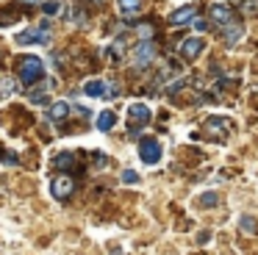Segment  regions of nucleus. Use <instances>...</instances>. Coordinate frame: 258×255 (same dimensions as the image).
<instances>
[{"mask_svg":"<svg viewBox=\"0 0 258 255\" xmlns=\"http://www.w3.org/2000/svg\"><path fill=\"white\" fill-rule=\"evenodd\" d=\"M206 131H211L214 136H228V133H230V122L222 119V116H211V119H206Z\"/></svg>","mask_w":258,"mask_h":255,"instance_id":"9d476101","label":"nucleus"},{"mask_svg":"<svg viewBox=\"0 0 258 255\" xmlns=\"http://www.w3.org/2000/svg\"><path fill=\"white\" fill-rule=\"evenodd\" d=\"M117 125V114L114 111H100V116H97V131H111V128Z\"/></svg>","mask_w":258,"mask_h":255,"instance_id":"f8f14e48","label":"nucleus"},{"mask_svg":"<svg viewBox=\"0 0 258 255\" xmlns=\"http://www.w3.org/2000/svg\"><path fill=\"white\" fill-rule=\"evenodd\" d=\"M17 78L25 86H34L36 81L45 78V64L39 55H20L17 58Z\"/></svg>","mask_w":258,"mask_h":255,"instance_id":"f257e3e1","label":"nucleus"},{"mask_svg":"<svg viewBox=\"0 0 258 255\" xmlns=\"http://www.w3.org/2000/svg\"><path fill=\"white\" fill-rule=\"evenodd\" d=\"M150 122V108H147L145 103H134L128 108V131L131 133H136V131H142V128Z\"/></svg>","mask_w":258,"mask_h":255,"instance_id":"7ed1b4c3","label":"nucleus"},{"mask_svg":"<svg viewBox=\"0 0 258 255\" xmlns=\"http://www.w3.org/2000/svg\"><path fill=\"white\" fill-rule=\"evenodd\" d=\"M139 158L145 161V164H156L158 158H161V144H158V139L153 136H145L139 142Z\"/></svg>","mask_w":258,"mask_h":255,"instance_id":"39448f33","label":"nucleus"},{"mask_svg":"<svg viewBox=\"0 0 258 255\" xmlns=\"http://www.w3.org/2000/svg\"><path fill=\"white\" fill-rule=\"evenodd\" d=\"M211 20L219 22V25H239L236 17H233V9H230V6H222V3L211 6Z\"/></svg>","mask_w":258,"mask_h":255,"instance_id":"0eeeda50","label":"nucleus"},{"mask_svg":"<svg viewBox=\"0 0 258 255\" xmlns=\"http://www.w3.org/2000/svg\"><path fill=\"white\" fill-rule=\"evenodd\" d=\"M42 9H45V14H58V0H47V3H42Z\"/></svg>","mask_w":258,"mask_h":255,"instance_id":"aec40b11","label":"nucleus"},{"mask_svg":"<svg viewBox=\"0 0 258 255\" xmlns=\"http://www.w3.org/2000/svg\"><path fill=\"white\" fill-rule=\"evenodd\" d=\"M203 47H206V44H203V39H197V36L195 39H186V42L180 44V55H183L186 61H195L197 55L203 53Z\"/></svg>","mask_w":258,"mask_h":255,"instance_id":"1a4fd4ad","label":"nucleus"},{"mask_svg":"<svg viewBox=\"0 0 258 255\" xmlns=\"http://www.w3.org/2000/svg\"><path fill=\"white\" fill-rule=\"evenodd\" d=\"M241 233H250V236H255L258 233V227H255V219H252V216H241Z\"/></svg>","mask_w":258,"mask_h":255,"instance_id":"dca6fc26","label":"nucleus"},{"mask_svg":"<svg viewBox=\"0 0 258 255\" xmlns=\"http://www.w3.org/2000/svg\"><path fill=\"white\" fill-rule=\"evenodd\" d=\"M47 89H50V83H45L42 89H34V92H31V100H34V103H42L45 94H47Z\"/></svg>","mask_w":258,"mask_h":255,"instance_id":"6ab92c4d","label":"nucleus"},{"mask_svg":"<svg viewBox=\"0 0 258 255\" xmlns=\"http://www.w3.org/2000/svg\"><path fill=\"white\" fill-rule=\"evenodd\" d=\"M122 180H125V183H136V180H139V175H136L134 169H125V172H122Z\"/></svg>","mask_w":258,"mask_h":255,"instance_id":"4be33fe9","label":"nucleus"},{"mask_svg":"<svg viewBox=\"0 0 258 255\" xmlns=\"http://www.w3.org/2000/svg\"><path fill=\"white\" fill-rule=\"evenodd\" d=\"M84 92L89 94V97H100V94L106 92V83H103V81H89L84 86Z\"/></svg>","mask_w":258,"mask_h":255,"instance_id":"ddd939ff","label":"nucleus"},{"mask_svg":"<svg viewBox=\"0 0 258 255\" xmlns=\"http://www.w3.org/2000/svg\"><path fill=\"white\" fill-rule=\"evenodd\" d=\"M0 164H17V155L9 150H0Z\"/></svg>","mask_w":258,"mask_h":255,"instance_id":"412c9836","label":"nucleus"},{"mask_svg":"<svg viewBox=\"0 0 258 255\" xmlns=\"http://www.w3.org/2000/svg\"><path fill=\"white\" fill-rule=\"evenodd\" d=\"M53 164H56L58 169H70V166L75 164V155L73 153H58L56 158H53Z\"/></svg>","mask_w":258,"mask_h":255,"instance_id":"4468645a","label":"nucleus"},{"mask_svg":"<svg viewBox=\"0 0 258 255\" xmlns=\"http://www.w3.org/2000/svg\"><path fill=\"white\" fill-rule=\"evenodd\" d=\"M119 11L122 14H136V11H142V0H119Z\"/></svg>","mask_w":258,"mask_h":255,"instance_id":"2eb2a0df","label":"nucleus"},{"mask_svg":"<svg viewBox=\"0 0 258 255\" xmlns=\"http://www.w3.org/2000/svg\"><path fill=\"white\" fill-rule=\"evenodd\" d=\"M73 192H75V180L70 175H58V177H53V180H50V194L56 200H70V197H73Z\"/></svg>","mask_w":258,"mask_h":255,"instance_id":"20e7f679","label":"nucleus"},{"mask_svg":"<svg viewBox=\"0 0 258 255\" xmlns=\"http://www.w3.org/2000/svg\"><path fill=\"white\" fill-rule=\"evenodd\" d=\"M195 14H197V6L189 3V6H183V9L169 14V25H189V22H195Z\"/></svg>","mask_w":258,"mask_h":255,"instance_id":"423d86ee","label":"nucleus"},{"mask_svg":"<svg viewBox=\"0 0 258 255\" xmlns=\"http://www.w3.org/2000/svg\"><path fill=\"white\" fill-rule=\"evenodd\" d=\"M217 203H219V194H217V192H208V194H203V197H200V205H203V208H214Z\"/></svg>","mask_w":258,"mask_h":255,"instance_id":"a211bd4d","label":"nucleus"},{"mask_svg":"<svg viewBox=\"0 0 258 255\" xmlns=\"http://www.w3.org/2000/svg\"><path fill=\"white\" fill-rule=\"evenodd\" d=\"M23 3H39V0H23Z\"/></svg>","mask_w":258,"mask_h":255,"instance_id":"b1692460","label":"nucleus"},{"mask_svg":"<svg viewBox=\"0 0 258 255\" xmlns=\"http://www.w3.org/2000/svg\"><path fill=\"white\" fill-rule=\"evenodd\" d=\"M47 44L50 42V28H47V22H42V25L36 28H28V31L17 33V44Z\"/></svg>","mask_w":258,"mask_h":255,"instance_id":"f03ea898","label":"nucleus"},{"mask_svg":"<svg viewBox=\"0 0 258 255\" xmlns=\"http://www.w3.org/2000/svg\"><path fill=\"white\" fill-rule=\"evenodd\" d=\"M14 89H17V83H14L12 78H0V94H3V97H9Z\"/></svg>","mask_w":258,"mask_h":255,"instance_id":"f3484780","label":"nucleus"},{"mask_svg":"<svg viewBox=\"0 0 258 255\" xmlns=\"http://www.w3.org/2000/svg\"><path fill=\"white\" fill-rule=\"evenodd\" d=\"M67 116H70V103H64V100L61 103H53L50 111H47V119L50 122H64Z\"/></svg>","mask_w":258,"mask_h":255,"instance_id":"9b49d317","label":"nucleus"},{"mask_svg":"<svg viewBox=\"0 0 258 255\" xmlns=\"http://www.w3.org/2000/svg\"><path fill=\"white\" fill-rule=\"evenodd\" d=\"M191 25H195L197 31H206V28H208V25H206V20H195V22H191Z\"/></svg>","mask_w":258,"mask_h":255,"instance_id":"5701e85b","label":"nucleus"},{"mask_svg":"<svg viewBox=\"0 0 258 255\" xmlns=\"http://www.w3.org/2000/svg\"><path fill=\"white\" fill-rule=\"evenodd\" d=\"M153 55H156V47H153L150 42H139L134 50V64L136 67H147L153 61Z\"/></svg>","mask_w":258,"mask_h":255,"instance_id":"6e6552de","label":"nucleus"}]
</instances>
